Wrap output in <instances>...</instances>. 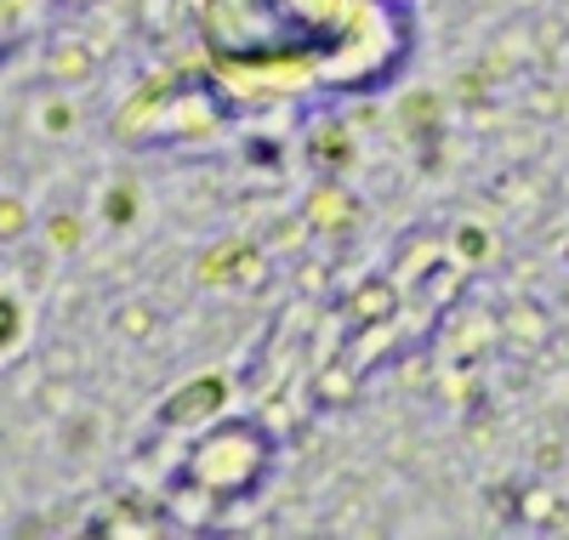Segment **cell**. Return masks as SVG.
I'll use <instances>...</instances> for the list:
<instances>
[{
	"label": "cell",
	"instance_id": "6da1fadb",
	"mask_svg": "<svg viewBox=\"0 0 569 540\" xmlns=\"http://www.w3.org/2000/svg\"><path fill=\"white\" fill-rule=\"evenodd\" d=\"M200 40L251 97L297 86L359 97L405 69L416 23L405 0H206Z\"/></svg>",
	"mask_w": 569,
	"mask_h": 540
},
{
	"label": "cell",
	"instance_id": "7a4b0ae2",
	"mask_svg": "<svg viewBox=\"0 0 569 540\" xmlns=\"http://www.w3.org/2000/svg\"><path fill=\"white\" fill-rule=\"evenodd\" d=\"M188 478L200 489H211L217 501H246L251 489H262L268 467H273V432L262 421H217L194 438V450H188Z\"/></svg>",
	"mask_w": 569,
	"mask_h": 540
},
{
	"label": "cell",
	"instance_id": "3957f363",
	"mask_svg": "<svg viewBox=\"0 0 569 540\" xmlns=\"http://www.w3.org/2000/svg\"><path fill=\"white\" fill-rule=\"evenodd\" d=\"M222 404H228V381L222 376H194V381H182L171 399L160 404V427H171V432L206 427V421L222 416Z\"/></svg>",
	"mask_w": 569,
	"mask_h": 540
},
{
	"label": "cell",
	"instance_id": "277c9868",
	"mask_svg": "<svg viewBox=\"0 0 569 540\" xmlns=\"http://www.w3.org/2000/svg\"><path fill=\"white\" fill-rule=\"evenodd\" d=\"M496 330H501V348L518 353V359H536L547 341H552V313L536 302V297H518L496 313Z\"/></svg>",
	"mask_w": 569,
	"mask_h": 540
},
{
	"label": "cell",
	"instance_id": "5b68a950",
	"mask_svg": "<svg viewBox=\"0 0 569 540\" xmlns=\"http://www.w3.org/2000/svg\"><path fill=\"white\" fill-rule=\"evenodd\" d=\"M46 80L69 86V91L91 86V80H98V52H91L80 34H58L52 46H46Z\"/></svg>",
	"mask_w": 569,
	"mask_h": 540
},
{
	"label": "cell",
	"instance_id": "8992f818",
	"mask_svg": "<svg viewBox=\"0 0 569 540\" xmlns=\"http://www.w3.org/2000/svg\"><path fill=\"white\" fill-rule=\"evenodd\" d=\"M302 217L313 233H348L359 222V200L342 188V182H319L308 200H302Z\"/></svg>",
	"mask_w": 569,
	"mask_h": 540
},
{
	"label": "cell",
	"instance_id": "52a82bcc",
	"mask_svg": "<svg viewBox=\"0 0 569 540\" xmlns=\"http://www.w3.org/2000/svg\"><path fill=\"white\" fill-rule=\"evenodd\" d=\"M399 313V290L393 279H365L359 290H348V302H342V319L353 330H376V324H388Z\"/></svg>",
	"mask_w": 569,
	"mask_h": 540
},
{
	"label": "cell",
	"instance_id": "ba28073f",
	"mask_svg": "<svg viewBox=\"0 0 569 540\" xmlns=\"http://www.w3.org/2000/svg\"><path fill=\"white\" fill-rule=\"evenodd\" d=\"M450 341V353H461V359H479V353H490V348H501V330H496V313H485V308H456V330L445 336Z\"/></svg>",
	"mask_w": 569,
	"mask_h": 540
},
{
	"label": "cell",
	"instance_id": "9c48e42d",
	"mask_svg": "<svg viewBox=\"0 0 569 540\" xmlns=\"http://www.w3.org/2000/svg\"><path fill=\"white\" fill-rule=\"evenodd\" d=\"M359 381H365L359 359H337V364H325V370H319L313 399H319V404H348L353 392H359Z\"/></svg>",
	"mask_w": 569,
	"mask_h": 540
},
{
	"label": "cell",
	"instance_id": "30bf717a",
	"mask_svg": "<svg viewBox=\"0 0 569 540\" xmlns=\"http://www.w3.org/2000/svg\"><path fill=\"white\" fill-rule=\"evenodd\" d=\"M109 330H114L120 341H149V336L160 330V313H154V302H120V308L109 313Z\"/></svg>",
	"mask_w": 569,
	"mask_h": 540
},
{
	"label": "cell",
	"instance_id": "8fae6325",
	"mask_svg": "<svg viewBox=\"0 0 569 540\" xmlns=\"http://www.w3.org/2000/svg\"><path fill=\"white\" fill-rule=\"evenodd\" d=\"M530 529H569V507L552 496V489H525V501H518Z\"/></svg>",
	"mask_w": 569,
	"mask_h": 540
},
{
	"label": "cell",
	"instance_id": "7c38bea8",
	"mask_svg": "<svg viewBox=\"0 0 569 540\" xmlns=\"http://www.w3.org/2000/svg\"><path fill=\"white\" fill-rule=\"evenodd\" d=\"M313 160L325 166V171H353V137L348 131H337V126H325L319 137H313Z\"/></svg>",
	"mask_w": 569,
	"mask_h": 540
},
{
	"label": "cell",
	"instance_id": "4fadbf2b",
	"mask_svg": "<svg viewBox=\"0 0 569 540\" xmlns=\"http://www.w3.org/2000/svg\"><path fill=\"white\" fill-rule=\"evenodd\" d=\"M421 297L433 308H456L461 302V268H427L421 273Z\"/></svg>",
	"mask_w": 569,
	"mask_h": 540
},
{
	"label": "cell",
	"instance_id": "5bb4252c",
	"mask_svg": "<svg viewBox=\"0 0 569 540\" xmlns=\"http://www.w3.org/2000/svg\"><path fill=\"white\" fill-rule=\"evenodd\" d=\"M456 257L485 268V262L496 257V233H490V228H479V222H461V228H456Z\"/></svg>",
	"mask_w": 569,
	"mask_h": 540
},
{
	"label": "cell",
	"instance_id": "9a60e30c",
	"mask_svg": "<svg viewBox=\"0 0 569 540\" xmlns=\"http://www.w3.org/2000/svg\"><path fill=\"white\" fill-rule=\"evenodd\" d=\"M34 126H40L46 137H69V131L80 126V109L69 103V97H52V103L34 109Z\"/></svg>",
	"mask_w": 569,
	"mask_h": 540
},
{
	"label": "cell",
	"instance_id": "2e32d148",
	"mask_svg": "<svg viewBox=\"0 0 569 540\" xmlns=\"http://www.w3.org/2000/svg\"><path fill=\"white\" fill-rule=\"evenodd\" d=\"M23 233H29L23 193H0V244H23Z\"/></svg>",
	"mask_w": 569,
	"mask_h": 540
},
{
	"label": "cell",
	"instance_id": "e0dca14e",
	"mask_svg": "<svg viewBox=\"0 0 569 540\" xmlns=\"http://www.w3.org/2000/svg\"><path fill=\"white\" fill-rule=\"evenodd\" d=\"M80 239H86V222H80L74 211H69V217L58 211L52 222H46V244H52V251H58V257H69V251H80Z\"/></svg>",
	"mask_w": 569,
	"mask_h": 540
},
{
	"label": "cell",
	"instance_id": "ac0fdd59",
	"mask_svg": "<svg viewBox=\"0 0 569 540\" xmlns=\"http://www.w3.org/2000/svg\"><path fill=\"white\" fill-rule=\"evenodd\" d=\"M103 217H109V228H126L137 217V182H114L103 193Z\"/></svg>",
	"mask_w": 569,
	"mask_h": 540
},
{
	"label": "cell",
	"instance_id": "d6986e66",
	"mask_svg": "<svg viewBox=\"0 0 569 540\" xmlns=\"http://www.w3.org/2000/svg\"><path fill=\"white\" fill-rule=\"evenodd\" d=\"M308 233H313L308 217H284V222H273V233H268V251H302Z\"/></svg>",
	"mask_w": 569,
	"mask_h": 540
},
{
	"label": "cell",
	"instance_id": "ffe728a7",
	"mask_svg": "<svg viewBox=\"0 0 569 540\" xmlns=\"http://www.w3.org/2000/svg\"><path fill=\"white\" fill-rule=\"evenodd\" d=\"M18 336H23V302L0 290V348H12Z\"/></svg>",
	"mask_w": 569,
	"mask_h": 540
},
{
	"label": "cell",
	"instance_id": "44dd1931",
	"mask_svg": "<svg viewBox=\"0 0 569 540\" xmlns=\"http://www.w3.org/2000/svg\"><path fill=\"white\" fill-rule=\"evenodd\" d=\"M536 40H541V58H552V52H558V46L569 40V23H563L558 12H547V18L536 23Z\"/></svg>",
	"mask_w": 569,
	"mask_h": 540
},
{
	"label": "cell",
	"instance_id": "7402d4cb",
	"mask_svg": "<svg viewBox=\"0 0 569 540\" xmlns=\"http://www.w3.org/2000/svg\"><path fill=\"white\" fill-rule=\"evenodd\" d=\"M297 279H302V290H319L325 268H319V262H302V268H297Z\"/></svg>",
	"mask_w": 569,
	"mask_h": 540
},
{
	"label": "cell",
	"instance_id": "603a6c76",
	"mask_svg": "<svg viewBox=\"0 0 569 540\" xmlns=\"http://www.w3.org/2000/svg\"><path fill=\"white\" fill-rule=\"evenodd\" d=\"M58 7H63V12H98L103 0H58Z\"/></svg>",
	"mask_w": 569,
	"mask_h": 540
},
{
	"label": "cell",
	"instance_id": "cb8c5ba5",
	"mask_svg": "<svg viewBox=\"0 0 569 540\" xmlns=\"http://www.w3.org/2000/svg\"><path fill=\"white\" fill-rule=\"evenodd\" d=\"M536 461H541V472H552V467H558V444H541Z\"/></svg>",
	"mask_w": 569,
	"mask_h": 540
},
{
	"label": "cell",
	"instance_id": "d4e9b609",
	"mask_svg": "<svg viewBox=\"0 0 569 540\" xmlns=\"http://www.w3.org/2000/svg\"><path fill=\"white\" fill-rule=\"evenodd\" d=\"M563 262H569V251H563Z\"/></svg>",
	"mask_w": 569,
	"mask_h": 540
}]
</instances>
